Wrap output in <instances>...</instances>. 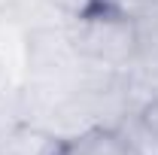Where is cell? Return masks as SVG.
Returning a JSON list of instances; mask_svg holds the SVG:
<instances>
[{"mask_svg": "<svg viewBox=\"0 0 158 155\" xmlns=\"http://www.w3.org/2000/svg\"><path fill=\"white\" fill-rule=\"evenodd\" d=\"M67 37H70L79 58L100 61V64L116 67V70H122L137 55L134 19H125V15L106 12L98 6H91L88 12L67 21Z\"/></svg>", "mask_w": 158, "mask_h": 155, "instance_id": "1", "label": "cell"}, {"mask_svg": "<svg viewBox=\"0 0 158 155\" xmlns=\"http://www.w3.org/2000/svg\"><path fill=\"white\" fill-rule=\"evenodd\" d=\"M118 88L128 103V113H143L158 97V58L137 52L118 70Z\"/></svg>", "mask_w": 158, "mask_h": 155, "instance_id": "2", "label": "cell"}, {"mask_svg": "<svg viewBox=\"0 0 158 155\" xmlns=\"http://www.w3.org/2000/svg\"><path fill=\"white\" fill-rule=\"evenodd\" d=\"M73 143L82 155H134L131 143L122 137L118 128H94Z\"/></svg>", "mask_w": 158, "mask_h": 155, "instance_id": "3", "label": "cell"}, {"mask_svg": "<svg viewBox=\"0 0 158 155\" xmlns=\"http://www.w3.org/2000/svg\"><path fill=\"white\" fill-rule=\"evenodd\" d=\"M122 137L131 143L134 155H158V131L140 116V113H128L118 125Z\"/></svg>", "mask_w": 158, "mask_h": 155, "instance_id": "4", "label": "cell"}, {"mask_svg": "<svg viewBox=\"0 0 158 155\" xmlns=\"http://www.w3.org/2000/svg\"><path fill=\"white\" fill-rule=\"evenodd\" d=\"M134 27H137V52L158 58V6L143 12V15H137Z\"/></svg>", "mask_w": 158, "mask_h": 155, "instance_id": "5", "label": "cell"}, {"mask_svg": "<svg viewBox=\"0 0 158 155\" xmlns=\"http://www.w3.org/2000/svg\"><path fill=\"white\" fill-rule=\"evenodd\" d=\"M98 9H106V12H116V15H125V19H137L143 12L155 9L158 0H94Z\"/></svg>", "mask_w": 158, "mask_h": 155, "instance_id": "6", "label": "cell"}, {"mask_svg": "<svg viewBox=\"0 0 158 155\" xmlns=\"http://www.w3.org/2000/svg\"><path fill=\"white\" fill-rule=\"evenodd\" d=\"M46 3H52L61 15H67V19H76V15L88 12L94 6V0H46Z\"/></svg>", "mask_w": 158, "mask_h": 155, "instance_id": "7", "label": "cell"}, {"mask_svg": "<svg viewBox=\"0 0 158 155\" xmlns=\"http://www.w3.org/2000/svg\"><path fill=\"white\" fill-rule=\"evenodd\" d=\"M140 116H143V119H146V122H149V125L158 131V97L149 103V107H146V110H143V113H140Z\"/></svg>", "mask_w": 158, "mask_h": 155, "instance_id": "8", "label": "cell"}]
</instances>
